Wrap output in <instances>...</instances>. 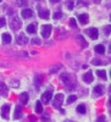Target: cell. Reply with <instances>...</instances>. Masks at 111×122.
<instances>
[{
    "mask_svg": "<svg viewBox=\"0 0 111 122\" xmlns=\"http://www.w3.org/2000/svg\"><path fill=\"white\" fill-rule=\"evenodd\" d=\"M16 4L18 6H25L27 4V0H16Z\"/></svg>",
    "mask_w": 111,
    "mask_h": 122,
    "instance_id": "24",
    "label": "cell"
},
{
    "mask_svg": "<svg viewBox=\"0 0 111 122\" xmlns=\"http://www.w3.org/2000/svg\"><path fill=\"white\" fill-rule=\"evenodd\" d=\"M9 114H10V105H3L1 106V116L4 118H9Z\"/></svg>",
    "mask_w": 111,
    "mask_h": 122,
    "instance_id": "7",
    "label": "cell"
},
{
    "mask_svg": "<svg viewBox=\"0 0 111 122\" xmlns=\"http://www.w3.org/2000/svg\"><path fill=\"white\" fill-rule=\"evenodd\" d=\"M50 1H51V3H59L60 0H50Z\"/></svg>",
    "mask_w": 111,
    "mask_h": 122,
    "instance_id": "35",
    "label": "cell"
},
{
    "mask_svg": "<svg viewBox=\"0 0 111 122\" xmlns=\"http://www.w3.org/2000/svg\"><path fill=\"white\" fill-rule=\"evenodd\" d=\"M21 15H22L23 18H29V17L33 16V11H32V10H29V9H26V10H22V11H21Z\"/></svg>",
    "mask_w": 111,
    "mask_h": 122,
    "instance_id": "11",
    "label": "cell"
},
{
    "mask_svg": "<svg viewBox=\"0 0 111 122\" xmlns=\"http://www.w3.org/2000/svg\"><path fill=\"white\" fill-rule=\"evenodd\" d=\"M82 78H83V81L86 83H92L93 82V73L89 71V72H87V73H84L82 76Z\"/></svg>",
    "mask_w": 111,
    "mask_h": 122,
    "instance_id": "9",
    "label": "cell"
},
{
    "mask_svg": "<svg viewBox=\"0 0 111 122\" xmlns=\"http://www.w3.org/2000/svg\"><path fill=\"white\" fill-rule=\"evenodd\" d=\"M77 38L79 39V42H81V43H82V44H83V46H87V43L84 42V39H83V37H82V36H78Z\"/></svg>",
    "mask_w": 111,
    "mask_h": 122,
    "instance_id": "26",
    "label": "cell"
},
{
    "mask_svg": "<svg viewBox=\"0 0 111 122\" xmlns=\"http://www.w3.org/2000/svg\"><path fill=\"white\" fill-rule=\"evenodd\" d=\"M35 111L38 114H40L43 111V107H42V101H37V104H35Z\"/></svg>",
    "mask_w": 111,
    "mask_h": 122,
    "instance_id": "21",
    "label": "cell"
},
{
    "mask_svg": "<svg viewBox=\"0 0 111 122\" xmlns=\"http://www.w3.org/2000/svg\"><path fill=\"white\" fill-rule=\"evenodd\" d=\"M61 17H62V12L61 11H57V12L54 14V18L55 20H59V18H61Z\"/></svg>",
    "mask_w": 111,
    "mask_h": 122,
    "instance_id": "25",
    "label": "cell"
},
{
    "mask_svg": "<svg viewBox=\"0 0 111 122\" xmlns=\"http://www.w3.org/2000/svg\"><path fill=\"white\" fill-rule=\"evenodd\" d=\"M78 21H79L81 25H87L88 21H89V16L87 14H81L78 16Z\"/></svg>",
    "mask_w": 111,
    "mask_h": 122,
    "instance_id": "8",
    "label": "cell"
},
{
    "mask_svg": "<svg viewBox=\"0 0 111 122\" xmlns=\"http://www.w3.org/2000/svg\"><path fill=\"white\" fill-rule=\"evenodd\" d=\"M76 100H77V97H76V95H70L68 99H67V103L71 104V103H75Z\"/></svg>",
    "mask_w": 111,
    "mask_h": 122,
    "instance_id": "23",
    "label": "cell"
},
{
    "mask_svg": "<svg viewBox=\"0 0 111 122\" xmlns=\"http://www.w3.org/2000/svg\"><path fill=\"white\" fill-rule=\"evenodd\" d=\"M61 79H62V82L67 86L68 89H75V87H76V81H75V78H73L71 75L62 73V75H61Z\"/></svg>",
    "mask_w": 111,
    "mask_h": 122,
    "instance_id": "1",
    "label": "cell"
},
{
    "mask_svg": "<svg viewBox=\"0 0 111 122\" xmlns=\"http://www.w3.org/2000/svg\"><path fill=\"white\" fill-rule=\"evenodd\" d=\"M5 25H6V22H5V18L0 17V27H4Z\"/></svg>",
    "mask_w": 111,
    "mask_h": 122,
    "instance_id": "28",
    "label": "cell"
},
{
    "mask_svg": "<svg viewBox=\"0 0 111 122\" xmlns=\"http://www.w3.org/2000/svg\"><path fill=\"white\" fill-rule=\"evenodd\" d=\"M0 1H3V0H0Z\"/></svg>",
    "mask_w": 111,
    "mask_h": 122,
    "instance_id": "37",
    "label": "cell"
},
{
    "mask_svg": "<svg viewBox=\"0 0 111 122\" xmlns=\"http://www.w3.org/2000/svg\"><path fill=\"white\" fill-rule=\"evenodd\" d=\"M0 94L1 95H7V87L4 82H0Z\"/></svg>",
    "mask_w": 111,
    "mask_h": 122,
    "instance_id": "13",
    "label": "cell"
},
{
    "mask_svg": "<svg viewBox=\"0 0 111 122\" xmlns=\"http://www.w3.org/2000/svg\"><path fill=\"white\" fill-rule=\"evenodd\" d=\"M27 32L28 33H35V25H29L28 27H27Z\"/></svg>",
    "mask_w": 111,
    "mask_h": 122,
    "instance_id": "22",
    "label": "cell"
},
{
    "mask_svg": "<svg viewBox=\"0 0 111 122\" xmlns=\"http://www.w3.org/2000/svg\"><path fill=\"white\" fill-rule=\"evenodd\" d=\"M50 16V12H49V10L44 9V10H39V17L40 18H43V20H48Z\"/></svg>",
    "mask_w": 111,
    "mask_h": 122,
    "instance_id": "10",
    "label": "cell"
},
{
    "mask_svg": "<svg viewBox=\"0 0 111 122\" xmlns=\"http://www.w3.org/2000/svg\"><path fill=\"white\" fill-rule=\"evenodd\" d=\"M98 121H105V118H104V116H101V117H99V118H98Z\"/></svg>",
    "mask_w": 111,
    "mask_h": 122,
    "instance_id": "34",
    "label": "cell"
},
{
    "mask_svg": "<svg viewBox=\"0 0 111 122\" xmlns=\"http://www.w3.org/2000/svg\"><path fill=\"white\" fill-rule=\"evenodd\" d=\"M96 75H98L100 78H103V79H107V78H106V72H105L104 70H98V71H96Z\"/></svg>",
    "mask_w": 111,
    "mask_h": 122,
    "instance_id": "20",
    "label": "cell"
},
{
    "mask_svg": "<svg viewBox=\"0 0 111 122\" xmlns=\"http://www.w3.org/2000/svg\"><path fill=\"white\" fill-rule=\"evenodd\" d=\"M87 34L90 37V39H93V40H95V39H98V36H99V32H98V29L96 28H88L87 30Z\"/></svg>",
    "mask_w": 111,
    "mask_h": 122,
    "instance_id": "5",
    "label": "cell"
},
{
    "mask_svg": "<svg viewBox=\"0 0 111 122\" xmlns=\"http://www.w3.org/2000/svg\"><path fill=\"white\" fill-rule=\"evenodd\" d=\"M21 26H22L21 20H18L17 17H15L14 20H11V28L14 30H18L20 28H21Z\"/></svg>",
    "mask_w": 111,
    "mask_h": 122,
    "instance_id": "6",
    "label": "cell"
},
{
    "mask_svg": "<svg viewBox=\"0 0 111 122\" xmlns=\"http://www.w3.org/2000/svg\"><path fill=\"white\" fill-rule=\"evenodd\" d=\"M51 98H53V89H51V90L49 89V90L45 92V93L42 94V101H43L44 104H48L49 101L51 100Z\"/></svg>",
    "mask_w": 111,
    "mask_h": 122,
    "instance_id": "4",
    "label": "cell"
},
{
    "mask_svg": "<svg viewBox=\"0 0 111 122\" xmlns=\"http://www.w3.org/2000/svg\"><path fill=\"white\" fill-rule=\"evenodd\" d=\"M94 93H95V95H101L104 93V87L103 86H96L94 88Z\"/></svg>",
    "mask_w": 111,
    "mask_h": 122,
    "instance_id": "16",
    "label": "cell"
},
{
    "mask_svg": "<svg viewBox=\"0 0 111 122\" xmlns=\"http://www.w3.org/2000/svg\"><path fill=\"white\" fill-rule=\"evenodd\" d=\"M62 103H64V94L62 93L56 94L55 98H54V100H53V105L56 109H60V107H61V105H62Z\"/></svg>",
    "mask_w": 111,
    "mask_h": 122,
    "instance_id": "2",
    "label": "cell"
},
{
    "mask_svg": "<svg viewBox=\"0 0 111 122\" xmlns=\"http://www.w3.org/2000/svg\"><path fill=\"white\" fill-rule=\"evenodd\" d=\"M57 70H59V66H54V67H51V68H50V73H55Z\"/></svg>",
    "mask_w": 111,
    "mask_h": 122,
    "instance_id": "27",
    "label": "cell"
},
{
    "mask_svg": "<svg viewBox=\"0 0 111 122\" xmlns=\"http://www.w3.org/2000/svg\"><path fill=\"white\" fill-rule=\"evenodd\" d=\"M32 43H33V44H40V40H38V39H33V40H32Z\"/></svg>",
    "mask_w": 111,
    "mask_h": 122,
    "instance_id": "32",
    "label": "cell"
},
{
    "mask_svg": "<svg viewBox=\"0 0 111 122\" xmlns=\"http://www.w3.org/2000/svg\"><path fill=\"white\" fill-rule=\"evenodd\" d=\"M86 105L84 104H79L78 106H77V112L78 114H86Z\"/></svg>",
    "mask_w": 111,
    "mask_h": 122,
    "instance_id": "18",
    "label": "cell"
},
{
    "mask_svg": "<svg viewBox=\"0 0 111 122\" xmlns=\"http://www.w3.org/2000/svg\"><path fill=\"white\" fill-rule=\"evenodd\" d=\"M92 62H93V65H101V61H100V60H96V59H94L93 61H92Z\"/></svg>",
    "mask_w": 111,
    "mask_h": 122,
    "instance_id": "29",
    "label": "cell"
},
{
    "mask_svg": "<svg viewBox=\"0 0 111 122\" xmlns=\"http://www.w3.org/2000/svg\"><path fill=\"white\" fill-rule=\"evenodd\" d=\"M1 39H3V43H5V44L11 43V36H10L9 33H3Z\"/></svg>",
    "mask_w": 111,
    "mask_h": 122,
    "instance_id": "14",
    "label": "cell"
},
{
    "mask_svg": "<svg viewBox=\"0 0 111 122\" xmlns=\"http://www.w3.org/2000/svg\"><path fill=\"white\" fill-rule=\"evenodd\" d=\"M95 51H96L98 54H104V53H105V48H104V45H101V44L96 45V46H95Z\"/></svg>",
    "mask_w": 111,
    "mask_h": 122,
    "instance_id": "19",
    "label": "cell"
},
{
    "mask_svg": "<svg viewBox=\"0 0 111 122\" xmlns=\"http://www.w3.org/2000/svg\"><path fill=\"white\" fill-rule=\"evenodd\" d=\"M105 33H106V34L110 33V27H106V28H105Z\"/></svg>",
    "mask_w": 111,
    "mask_h": 122,
    "instance_id": "33",
    "label": "cell"
},
{
    "mask_svg": "<svg viewBox=\"0 0 111 122\" xmlns=\"http://www.w3.org/2000/svg\"><path fill=\"white\" fill-rule=\"evenodd\" d=\"M51 30H53L51 25H44V26H42V37L43 38H49V36L51 34Z\"/></svg>",
    "mask_w": 111,
    "mask_h": 122,
    "instance_id": "3",
    "label": "cell"
},
{
    "mask_svg": "<svg viewBox=\"0 0 111 122\" xmlns=\"http://www.w3.org/2000/svg\"><path fill=\"white\" fill-rule=\"evenodd\" d=\"M22 117V109L20 107V106H16L15 109V114H14V118L18 120V118H21Z\"/></svg>",
    "mask_w": 111,
    "mask_h": 122,
    "instance_id": "12",
    "label": "cell"
},
{
    "mask_svg": "<svg viewBox=\"0 0 111 122\" xmlns=\"http://www.w3.org/2000/svg\"><path fill=\"white\" fill-rule=\"evenodd\" d=\"M27 42H28V40H27V38H26L25 34H20L18 36V38H17V43L18 44H26Z\"/></svg>",
    "mask_w": 111,
    "mask_h": 122,
    "instance_id": "15",
    "label": "cell"
},
{
    "mask_svg": "<svg viewBox=\"0 0 111 122\" xmlns=\"http://www.w3.org/2000/svg\"><path fill=\"white\" fill-rule=\"evenodd\" d=\"M20 100H21L22 104H27L28 103V94L27 93H22L20 95Z\"/></svg>",
    "mask_w": 111,
    "mask_h": 122,
    "instance_id": "17",
    "label": "cell"
},
{
    "mask_svg": "<svg viewBox=\"0 0 111 122\" xmlns=\"http://www.w3.org/2000/svg\"><path fill=\"white\" fill-rule=\"evenodd\" d=\"M67 7L70 9V10H72V7H73V3L71 1V3H67Z\"/></svg>",
    "mask_w": 111,
    "mask_h": 122,
    "instance_id": "31",
    "label": "cell"
},
{
    "mask_svg": "<svg viewBox=\"0 0 111 122\" xmlns=\"http://www.w3.org/2000/svg\"><path fill=\"white\" fill-rule=\"evenodd\" d=\"M70 25H71L72 27H76V21H75L73 18H71V21H70Z\"/></svg>",
    "mask_w": 111,
    "mask_h": 122,
    "instance_id": "30",
    "label": "cell"
},
{
    "mask_svg": "<svg viewBox=\"0 0 111 122\" xmlns=\"http://www.w3.org/2000/svg\"><path fill=\"white\" fill-rule=\"evenodd\" d=\"M94 1H95L96 4H99V3H100V0H94Z\"/></svg>",
    "mask_w": 111,
    "mask_h": 122,
    "instance_id": "36",
    "label": "cell"
}]
</instances>
